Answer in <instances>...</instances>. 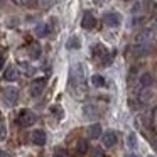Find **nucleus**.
Segmentation results:
<instances>
[{"label":"nucleus","mask_w":157,"mask_h":157,"mask_svg":"<svg viewBox=\"0 0 157 157\" xmlns=\"http://www.w3.org/2000/svg\"><path fill=\"white\" fill-rule=\"evenodd\" d=\"M86 78H85V68L81 63L73 64L71 73H69V88L71 93L76 98H81L83 95H86Z\"/></svg>","instance_id":"obj_1"},{"label":"nucleus","mask_w":157,"mask_h":157,"mask_svg":"<svg viewBox=\"0 0 157 157\" xmlns=\"http://www.w3.org/2000/svg\"><path fill=\"white\" fill-rule=\"evenodd\" d=\"M91 54H93V58H95V59H100L103 66H110V64H112V61H113V56L106 51L103 44H95V46H93V48H91Z\"/></svg>","instance_id":"obj_2"},{"label":"nucleus","mask_w":157,"mask_h":157,"mask_svg":"<svg viewBox=\"0 0 157 157\" xmlns=\"http://www.w3.org/2000/svg\"><path fill=\"white\" fill-rule=\"evenodd\" d=\"M36 120H37V117H36L34 112H31V110H21V113H19L17 117V123L21 127H31L36 123Z\"/></svg>","instance_id":"obj_3"},{"label":"nucleus","mask_w":157,"mask_h":157,"mask_svg":"<svg viewBox=\"0 0 157 157\" xmlns=\"http://www.w3.org/2000/svg\"><path fill=\"white\" fill-rule=\"evenodd\" d=\"M19 100V90L17 88H5L4 90V101L5 105L14 106Z\"/></svg>","instance_id":"obj_4"},{"label":"nucleus","mask_w":157,"mask_h":157,"mask_svg":"<svg viewBox=\"0 0 157 157\" xmlns=\"http://www.w3.org/2000/svg\"><path fill=\"white\" fill-rule=\"evenodd\" d=\"M46 83H48V79H46V78H37V79H34V81H32V85H31V95L34 96V98H37V96L44 91Z\"/></svg>","instance_id":"obj_5"},{"label":"nucleus","mask_w":157,"mask_h":157,"mask_svg":"<svg viewBox=\"0 0 157 157\" xmlns=\"http://www.w3.org/2000/svg\"><path fill=\"white\" fill-rule=\"evenodd\" d=\"M103 22H105V25H108V27H118L120 22H122V17H120V14H117V12H106V14L103 15Z\"/></svg>","instance_id":"obj_6"},{"label":"nucleus","mask_w":157,"mask_h":157,"mask_svg":"<svg viewBox=\"0 0 157 157\" xmlns=\"http://www.w3.org/2000/svg\"><path fill=\"white\" fill-rule=\"evenodd\" d=\"M152 34H154V32L150 31V29H145V31L139 32L137 37H135V44H147V46H150V44H152Z\"/></svg>","instance_id":"obj_7"},{"label":"nucleus","mask_w":157,"mask_h":157,"mask_svg":"<svg viewBox=\"0 0 157 157\" xmlns=\"http://www.w3.org/2000/svg\"><path fill=\"white\" fill-rule=\"evenodd\" d=\"M96 25V19L91 12H85L83 14V19H81V27L86 29V31H91L93 27Z\"/></svg>","instance_id":"obj_8"},{"label":"nucleus","mask_w":157,"mask_h":157,"mask_svg":"<svg viewBox=\"0 0 157 157\" xmlns=\"http://www.w3.org/2000/svg\"><path fill=\"white\" fill-rule=\"evenodd\" d=\"M83 113H85L86 118H95V117H98L100 113H101V110L96 106V103H88V105H85V108H83Z\"/></svg>","instance_id":"obj_9"},{"label":"nucleus","mask_w":157,"mask_h":157,"mask_svg":"<svg viewBox=\"0 0 157 157\" xmlns=\"http://www.w3.org/2000/svg\"><path fill=\"white\" fill-rule=\"evenodd\" d=\"M32 144H36V145H44L46 144V140H48V135H46V132L44 130H34L32 132Z\"/></svg>","instance_id":"obj_10"},{"label":"nucleus","mask_w":157,"mask_h":157,"mask_svg":"<svg viewBox=\"0 0 157 157\" xmlns=\"http://www.w3.org/2000/svg\"><path fill=\"white\" fill-rule=\"evenodd\" d=\"M152 85H154V78H152V75H150V73H144V75L139 78V90H142V88H152Z\"/></svg>","instance_id":"obj_11"},{"label":"nucleus","mask_w":157,"mask_h":157,"mask_svg":"<svg viewBox=\"0 0 157 157\" xmlns=\"http://www.w3.org/2000/svg\"><path fill=\"white\" fill-rule=\"evenodd\" d=\"M4 78H5V81H15L19 78V69L15 66H9L4 73Z\"/></svg>","instance_id":"obj_12"},{"label":"nucleus","mask_w":157,"mask_h":157,"mask_svg":"<svg viewBox=\"0 0 157 157\" xmlns=\"http://www.w3.org/2000/svg\"><path fill=\"white\" fill-rule=\"evenodd\" d=\"M42 54V48L41 44H37V42H32L31 46H29V56H31L32 59H39Z\"/></svg>","instance_id":"obj_13"},{"label":"nucleus","mask_w":157,"mask_h":157,"mask_svg":"<svg viewBox=\"0 0 157 157\" xmlns=\"http://www.w3.org/2000/svg\"><path fill=\"white\" fill-rule=\"evenodd\" d=\"M101 135V125L100 123H93L88 127V137L90 139H98Z\"/></svg>","instance_id":"obj_14"},{"label":"nucleus","mask_w":157,"mask_h":157,"mask_svg":"<svg viewBox=\"0 0 157 157\" xmlns=\"http://www.w3.org/2000/svg\"><path fill=\"white\" fill-rule=\"evenodd\" d=\"M103 144H105L106 147H113L117 144V133L115 132H106L105 135H103Z\"/></svg>","instance_id":"obj_15"},{"label":"nucleus","mask_w":157,"mask_h":157,"mask_svg":"<svg viewBox=\"0 0 157 157\" xmlns=\"http://www.w3.org/2000/svg\"><path fill=\"white\" fill-rule=\"evenodd\" d=\"M150 46L147 44H133V54L135 56H145L149 52Z\"/></svg>","instance_id":"obj_16"},{"label":"nucleus","mask_w":157,"mask_h":157,"mask_svg":"<svg viewBox=\"0 0 157 157\" xmlns=\"http://www.w3.org/2000/svg\"><path fill=\"white\" fill-rule=\"evenodd\" d=\"M79 46H81V41H79L78 36H71L68 39V42H66V48L68 49H79Z\"/></svg>","instance_id":"obj_17"},{"label":"nucleus","mask_w":157,"mask_h":157,"mask_svg":"<svg viewBox=\"0 0 157 157\" xmlns=\"http://www.w3.org/2000/svg\"><path fill=\"white\" fill-rule=\"evenodd\" d=\"M34 32H36V36H37V37H46V36L49 34V27L46 24H39V25H36Z\"/></svg>","instance_id":"obj_18"},{"label":"nucleus","mask_w":157,"mask_h":157,"mask_svg":"<svg viewBox=\"0 0 157 157\" xmlns=\"http://www.w3.org/2000/svg\"><path fill=\"white\" fill-rule=\"evenodd\" d=\"M91 83H93V86L101 88V86H105V78H103L101 75H93L91 76Z\"/></svg>","instance_id":"obj_19"},{"label":"nucleus","mask_w":157,"mask_h":157,"mask_svg":"<svg viewBox=\"0 0 157 157\" xmlns=\"http://www.w3.org/2000/svg\"><path fill=\"white\" fill-rule=\"evenodd\" d=\"M14 2L21 7H34L36 5V0H14Z\"/></svg>","instance_id":"obj_20"},{"label":"nucleus","mask_w":157,"mask_h":157,"mask_svg":"<svg viewBox=\"0 0 157 157\" xmlns=\"http://www.w3.org/2000/svg\"><path fill=\"white\" fill-rule=\"evenodd\" d=\"M76 149H78L79 154H85L86 150H88V142H86V140H79V142H78V147H76Z\"/></svg>","instance_id":"obj_21"},{"label":"nucleus","mask_w":157,"mask_h":157,"mask_svg":"<svg viewBox=\"0 0 157 157\" xmlns=\"http://www.w3.org/2000/svg\"><path fill=\"white\" fill-rule=\"evenodd\" d=\"M5 135H7V130H5V123H4V120L0 118V142L5 139Z\"/></svg>","instance_id":"obj_22"},{"label":"nucleus","mask_w":157,"mask_h":157,"mask_svg":"<svg viewBox=\"0 0 157 157\" xmlns=\"http://www.w3.org/2000/svg\"><path fill=\"white\" fill-rule=\"evenodd\" d=\"M54 157H69L68 152H66L64 149H56L54 150Z\"/></svg>","instance_id":"obj_23"},{"label":"nucleus","mask_w":157,"mask_h":157,"mask_svg":"<svg viewBox=\"0 0 157 157\" xmlns=\"http://www.w3.org/2000/svg\"><path fill=\"white\" fill-rule=\"evenodd\" d=\"M51 113H56L58 118H63V110L59 106H51Z\"/></svg>","instance_id":"obj_24"},{"label":"nucleus","mask_w":157,"mask_h":157,"mask_svg":"<svg viewBox=\"0 0 157 157\" xmlns=\"http://www.w3.org/2000/svg\"><path fill=\"white\" fill-rule=\"evenodd\" d=\"M135 145H137V144H135V135L130 133V135H128V147H130V149H133Z\"/></svg>","instance_id":"obj_25"},{"label":"nucleus","mask_w":157,"mask_h":157,"mask_svg":"<svg viewBox=\"0 0 157 157\" xmlns=\"http://www.w3.org/2000/svg\"><path fill=\"white\" fill-rule=\"evenodd\" d=\"M93 155H95V157H101V149H95V150H93Z\"/></svg>","instance_id":"obj_26"},{"label":"nucleus","mask_w":157,"mask_h":157,"mask_svg":"<svg viewBox=\"0 0 157 157\" xmlns=\"http://www.w3.org/2000/svg\"><path fill=\"white\" fill-rule=\"evenodd\" d=\"M4 63H5V58L4 56H0V69L4 68Z\"/></svg>","instance_id":"obj_27"},{"label":"nucleus","mask_w":157,"mask_h":157,"mask_svg":"<svg viewBox=\"0 0 157 157\" xmlns=\"http://www.w3.org/2000/svg\"><path fill=\"white\" fill-rule=\"evenodd\" d=\"M5 4H7V0H0V9L4 7V5H5Z\"/></svg>","instance_id":"obj_28"},{"label":"nucleus","mask_w":157,"mask_h":157,"mask_svg":"<svg viewBox=\"0 0 157 157\" xmlns=\"http://www.w3.org/2000/svg\"><path fill=\"white\" fill-rule=\"evenodd\" d=\"M154 149L157 150V139H154Z\"/></svg>","instance_id":"obj_29"},{"label":"nucleus","mask_w":157,"mask_h":157,"mask_svg":"<svg viewBox=\"0 0 157 157\" xmlns=\"http://www.w3.org/2000/svg\"><path fill=\"white\" fill-rule=\"evenodd\" d=\"M0 157H7V154H5V152H0Z\"/></svg>","instance_id":"obj_30"},{"label":"nucleus","mask_w":157,"mask_h":157,"mask_svg":"<svg viewBox=\"0 0 157 157\" xmlns=\"http://www.w3.org/2000/svg\"><path fill=\"white\" fill-rule=\"evenodd\" d=\"M128 157H139V155H135V154H132V155H128Z\"/></svg>","instance_id":"obj_31"},{"label":"nucleus","mask_w":157,"mask_h":157,"mask_svg":"<svg viewBox=\"0 0 157 157\" xmlns=\"http://www.w3.org/2000/svg\"><path fill=\"white\" fill-rule=\"evenodd\" d=\"M96 2H98V4H101V2H103V0H96Z\"/></svg>","instance_id":"obj_32"},{"label":"nucleus","mask_w":157,"mask_h":157,"mask_svg":"<svg viewBox=\"0 0 157 157\" xmlns=\"http://www.w3.org/2000/svg\"><path fill=\"white\" fill-rule=\"evenodd\" d=\"M150 157H152V155H150Z\"/></svg>","instance_id":"obj_33"}]
</instances>
